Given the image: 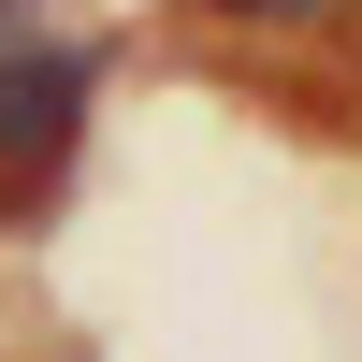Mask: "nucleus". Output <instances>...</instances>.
<instances>
[{
  "instance_id": "obj_2",
  "label": "nucleus",
  "mask_w": 362,
  "mask_h": 362,
  "mask_svg": "<svg viewBox=\"0 0 362 362\" xmlns=\"http://www.w3.org/2000/svg\"><path fill=\"white\" fill-rule=\"evenodd\" d=\"M203 15H232V29H319L334 0H203Z\"/></svg>"
},
{
  "instance_id": "obj_3",
  "label": "nucleus",
  "mask_w": 362,
  "mask_h": 362,
  "mask_svg": "<svg viewBox=\"0 0 362 362\" xmlns=\"http://www.w3.org/2000/svg\"><path fill=\"white\" fill-rule=\"evenodd\" d=\"M15 44H44V0H0V58Z\"/></svg>"
},
{
  "instance_id": "obj_1",
  "label": "nucleus",
  "mask_w": 362,
  "mask_h": 362,
  "mask_svg": "<svg viewBox=\"0 0 362 362\" xmlns=\"http://www.w3.org/2000/svg\"><path fill=\"white\" fill-rule=\"evenodd\" d=\"M73 116H87V44H15L0 58V174H44L58 145H73Z\"/></svg>"
}]
</instances>
